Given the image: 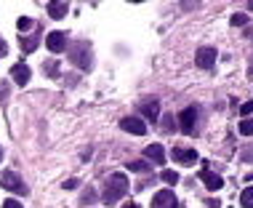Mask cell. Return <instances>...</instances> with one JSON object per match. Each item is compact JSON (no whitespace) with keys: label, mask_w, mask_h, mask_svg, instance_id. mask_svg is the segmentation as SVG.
<instances>
[{"label":"cell","mask_w":253,"mask_h":208,"mask_svg":"<svg viewBox=\"0 0 253 208\" xmlns=\"http://www.w3.org/2000/svg\"><path fill=\"white\" fill-rule=\"evenodd\" d=\"M126 192H128V179L123 176V173H112V176L107 179V187H104V200L107 203H115V200H120Z\"/></svg>","instance_id":"1"},{"label":"cell","mask_w":253,"mask_h":208,"mask_svg":"<svg viewBox=\"0 0 253 208\" xmlns=\"http://www.w3.org/2000/svg\"><path fill=\"white\" fill-rule=\"evenodd\" d=\"M144 157H147V163L160 165V163H166V150H163L160 144H149V147L144 150Z\"/></svg>","instance_id":"10"},{"label":"cell","mask_w":253,"mask_h":208,"mask_svg":"<svg viewBox=\"0 0 253 208\" xmlns=\"http://www.w3.org/2000/svg\"><path fill=\"white\" fill-rule=\"evenodd\" d=\"M120 128L128 131V134H136V136H144L147 134V123L141 120V117H123Z\"/></svg>","instance_id":"6"},{"label":"cell","mask_w":253,"mask_h":208,"mask_svg":"<svg viewBox=\"0 0 253 208\" xmlns=\"http://www.w3.org/2000/svg\"><path fill=\"white\" fill-rule=\"evenodd\" d=\"M195 123H197V109H195V107L181 109V115H179V128L184 131V134H195Z\"/></svg>","instance_id":"5"},{"label":"cell","mask_w":253,"mask_h":208,"mask_svg":"<svg viewBox=\"0 0 253 208\" xmlns=\"http://www.w3.org/2000/svg\"><path fill=\"white\" fill-rule=\"evenodd\" d=\"M5 53H8V46H5V40L0 38V56H5Z\"/></svg>","instance_id":"26"},{"label":"cell","mask_w":253,"mask_h":208,"mask_svg":"<svg viewBox=\"0 0 253 208\" xmlns=\"http://www.w3.org/2000/svg\"><path fill=\"white\" fill-rule=\"evenodd\" d=\"M16 24H19V30L24 32V30H30V27H32V19H27V16H22V19H19Z\"/></svg>","instance_id":"22"},{"label":"cell","mask_w":253,"mask_h":208,"mask_svg":"<svg viewBox=\"0 0 253 208\" xmlns=\"http://www.w3.org/2000/svg\"><path fill=\"white\" fill-rule=\"evenodd\" d=\"M67 11H70V5H67V3H48V13L53 19H64Z\"/></svg>","instance_id":"14"},{"label":"cell","mask_w":253,"mask_h":208,"mask_svg":"<svg viewBox=\"0 0 253 208\" xmlns=\"http://www.w3.org/2000/svg\"><path fill=\"white\" fill-rule=\"evenodd\" d=\"M248 5H251V8H253V3H248Z\"/></svg>","instance_id":"31"},{"label":"cell","mask_w":253,"mask_h":208,"mask_svg":"<svg viewBox=\"0 0 253 208\" xmlns=\"http://www.w3.org/2000/svg\"><path fill=\"white\" fill-rule=\"evenodd\" d=\"M45 46H48L51 53H61V51L67 48V32H61V30L51 32L48 38H45Z\"/></svg>","instance_id":"7"},{"label":"cell","mask_w":253,"mask_h":208,"mask_svg":"<svg viewBox=\"0 0 253 208\" xmlns=\"http://www.w3.org/2000/svg\"><path fill=\"white\" fill-rule=\"evenodd\" d=\"M0 187L16 192V195H27V184L22 182V176H19L16 171H3L0 173Z\"/></svg>","instance_id":"3"},{"label":"cell","mask_w":253,"mask_h":208,"mask_svg":"<svg viewBox=\"0 0 253 208\" xmlns=\"http://www.w3.org/2000/svg\"><path fill=\"white\" fill-rule=\"evenodd\" d=\"M123 208H139V206H136V203H126V206H123Z\"/></svg>","instance_id":"28"},{"label":"cell","mask_w":253,"mask_h":208,"mask_svg":"<svg viewBox=\"0 0 253 208\" xmlns=\"http://www.w3.org/2000/svg\"><path fill=\"white\" fill-rule=\"evenodd\" d=\"M200 179H203V184L208 187V190H221V187H224V179L218 176V173L208 171V168H203V171H200Z\"/></svg>","instance_id":"11"},{"label":"cell","mask_w":253,"mask_h":208,"mask_svg":"<svg viewBox=\"0 0 253 208\" xmlns=\"http://www.w3.org/2000/svg\"><path fill=\"white\" fill-rule=\"evenodd\" d=\"M8 96V86H0V99H5Z\"/></svg>","instance_id":"27"},{"label":"cell","mask_w":253,"mask_h":208,"mask_svg":"<svg viewBox=\"0 0 253 208\" xmlns=\"http://www.w3.org/2000/svg\"><path fill=\"white\" fill-rule=\"evenodd\" d=\"M163 182H166V184H176V182H179V173H176V171H163Z\"/></svg>","instance_id":"19"},{"label":"cell","mask_w":253,"mask_h":208,"mask_svg":"<svg viewBox=\"0 0 253 208\" xmlns=\"http://www.w3.org/2000/svg\"><path fill=\"white\" fill-rule=\"evenodd\" d=\"M43 69H45V72H51V78H59V64H56V61H45V64H43Z\"/></svg>","instance_id":"20"},{"label":"cell","mask_w":253,"mask_h":208,"mask_svg":"<svg viewBox=\"0 0 253 208\" xmlns=\"http://www.w3.org/2000/svg\"><path fill=\"white\" fill-rule=\"evenodd\" d=\"M0 157H3V150H0Z\"/></svg>","instance_id":"30"},{"label":"cell","mask_w":253,"mask_h":208,"mask_svg":"<svg viewBox=\"0 0 253 208\" xmlns=\"http://www.w3.org/2000/svg\"><path fill=\"white\" fill-rule=\"evenodd\" d=\"M128 168L136 171V173H147L149 168H152V163H147V160H128Z\"/></svg>","instance_id":"16"},{"label":"cell","mask_w":253,"mask_h":208,"mask_svg":"<svg viewBox=\"0 0 253 208\" xmlns=\"http://www.w3.org/2000/svg\"><path fill=\"white\" fill-rule=\"evenodd\" d=\"M240 203H243V208H253V187H245V190H243Z\"/></svg>","instance_id":"17"},{"label":"cell","mask_w":253,"mask_h":208,"mask_svg":"<svg viewBox=\"0 0 253 208\" xmlns=\"http://www.w3.org/2000/svg\"><path fill=\"white\" fill-rule=\"evenodd\" d=\"M173 160L181 165H192L197 160V152L195 150H184V147H173Z\"/></svg>","instance_id":"12"},{"label":"cell","mask_w":253,"mask_h":208,"mask_svg":"<svg viewBox=\"0 0 253 208\" xmlns=\"http://www.w3.org/2000/svg\"><path fill=\"white\" fill-rule=\"evenodd\" d=\"M152 208H179V200H176L173 190H160V192H155Z\"/></svg>","instance_id":"4"},{"label":"cell","mask_w":253,"mask_h":208,"mask_svg":"<svg viewBox=\"0 0 253 208\" xmlns=\"http://www.w3.org/2000/svg\"><path fill=\"white\" fill-rule=\"evenodd\" d=\"M75 187H78V179H67L64 182V190H75Z\"/></svg>","instance_id":"25"},{"label":"cell","mask_w":253,"mask_h":208,"mask_svg":"<svg viewBox=\"0 0 253 208\" xmlns=\"http://www.w3.org/2000/svg\"><path fill=\"white\" fill-rule=\"evenodd\" d=\"M229 22H232V27H240V24L248 22V16H245V13H235V16L229 19Z\"/></svg>","instance_id":"21"},{"label":"cell","mask_w":253,"mask_h":208,"mask_svg":"<svg viewBox=\"0 0 253 208\" xmlns=\"http://www.w3.org/2000/svg\"><path fill=\"white\" fill-rule=\"evenodd\" d=\"M251 112H253V102H245L243 107H240V115H245V117H248Z\"/></svg>","instance_id":"23"},{"label":"cell","mask_w":253,"mask_h":208,"mask_svg":"<svg viewBox=\"0 0 253 208\" xmlns=\"http://www.w3.org/2000/svg\"><path fill=\"white\" fill-rule=\"evenodd\" d=\"M248 78H253V67H251V72H248Z\"/></svg>","instance_id":"29"},{"label":"cell","mask_w":253,"mask_h":208,"mask_svg":"<svg viewBox=\"0 0 253 208\" xmlns=\"http://www.w3.org/2000/svg\"><path fill=\"white\" fill-rule=\"evenodd\" d=\"M195 64L200 69H211L216 64V51H213V48H200L197 56H195Z\"/></svg>","instance_id":"8"},{"label":"cell","mask_w":253,"mask_h":208,"mask_svg":"<svg viewBox=\"0 0 253 208\" xmlns=\"http://www.w3.org/2000/svg\"><path fill=\"white\" fill-rule=\"evenodd\" d=\"M139 112L144 117H152V120H155V117L160 115V102H157V99H144L139 104Z\"/></svg>","instance_id":"13"},{"label":"cell","mask_w":253,"mask_h":208,"mask_svg":"<svg viewBox=\"0 0 253 208\" xmlns=\"http://www.w3.org/2000/svg\"><path fill=\"white\" fill-rule=\"evenodd\" d=\"M38 43H40V38L38 35H30V38H22V51L24 53H32L38 48Z\"/></svg>","instance_id":"15"},{"label":"cell","mask_w":253,"mask_h":208,"mask_svg":"<svg viewBox=\"0 0 253 208\" xmlns=\"http://www.w3.org/2000/svg\"><path fill=\"white\" fill-rule=\"evenodd\" d=\"M240 134L243 136H251L253 134V117H245V120L240 123Z\"/></svg>","instance_id":"18"},{"label":"cell","mask_w":253,"mask_h":208,"mask_svg":"<svg viewBox=\"0 0 253 208\" xmlns=\"http://www.w3.org/2000/svg\"><path fill=\"white\" fill-rule=\"evenodd\" d=\"M30 67L24 64V61H19V64H13L11 67V78H13V83H16V86H27V83H30Z\"/></svg>","instance_id":"9"},{"label":"cell","mask_w":253,"mask_h":208,"mask_svg":"<svg viewBox=\"0 0 253 208\" xmlns=\"http://www.w3.org/2000/svg\"><path fill=\"white\" fill-rule=\"evenodd\" d=\"M70 61L72 64H78L80 69H91L93 67V53H91V46L88 43H72L70 46Z\"/></svg>","instance_id":"2"},{"label":"cell","mask_w":253,"mask_h":208,"mask_svg":"<svg viewBox=\"0 0 253 208\" xmlns=\"http://www.w3.org/2000/svg\"><path fill=\"white\" fill-rule=\"evenodd\" d=\"M3 208H24L19 200H3Z\"/></svg>","instance_id":"24"}]
</instances>
